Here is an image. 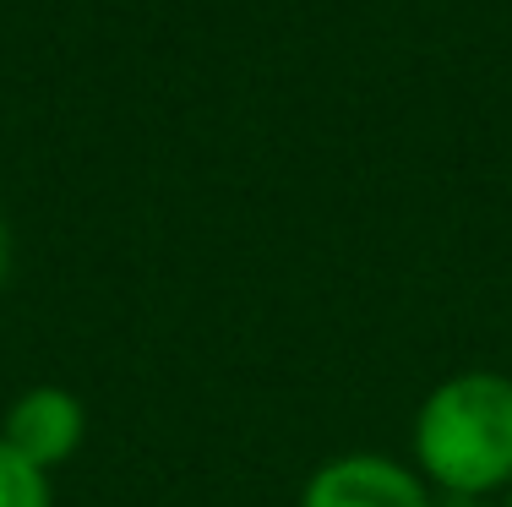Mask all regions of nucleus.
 <instances>
[{"instance_id": "5", "label": "nucleus", "mask_w": 512, "mask_h": 507, "mask_svg": "<svg viewBox=\"0 0 512 507\" xmlns=\"http://www.w3.org/2000/svg\"><path fill=\"white\" fill-rule=\"evenodd\" d=\"M6 279H11V224L0 213V289H6Z\"/></svg>"}, {"instance_id": "1", "label": "nucleus", "mask_w": 512, "mask_h": 507, "mask_svg": "<svg viewBox=\"0 0 512 507\" xmlns=\"http://www.w3.org/2000/svg\"><path fill=\"white\" fill-rule=\"evenodd\" d=\"M414 469L431 491L480 502L512 486V377L453 371L414 409Z\"/></svg>"}, {"instance_id": "2", "label": "nucleus", "mask_w": 512, "mask_h": 507, "mask_svg": "<svg viewBox=\"0 0 512 507\" xmlns=\"http://www.w3.org/2000/svg\"><path fill=\"white\" fill-rule=\"evenodd\" d=\"M300 507H436L425 475L387 453H338L311 469Z\"/></svg>"}, {"instance_id": "6", "label": "nucleus", "mask_w": 512, "mask_h": 507, "mask_svg": "<svg viewBox=\"0 0 512 507\" xmlns=\"http://www.w3.org/2000/svg\"><path fill=\"white\" fill-rule=\"evenodd\" d=\"M502 507H512V486H507V491H502Z\"/></svg>"}, {"instance_id": "3", "label": "nucleus", "mask_w": 512, "mask_h": 507, "mask_svg": "<svg viewBox=\"0 0 512 507\" xmlns=\"http://www.w3.org/2000/svg\"><path fill=\"white\" fill-rule=\"evenodd\" d=\"M0 442L11 453H22L33 469H60L77 458V448L88 442V404L60 382H39V388H22L6 409V426Z\"/></svg>"}, {"instance_id": "4", "label": "nucleus", "mask_w": 512, "mask_h": 507, "mask_svg": "<svg viewBox=\"0 0 512 507\" xmlns=\"http://www.w3.org/2000/svg\"><path fill=\"white\" fill-rule=\"evenodd\" d=\"M0 507H55L50 475L0 442Z\"/></svg>"}]
</instances>
